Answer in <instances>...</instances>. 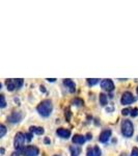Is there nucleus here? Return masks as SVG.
<instances>
[{"label": "nucleus", "mask_w": 138, "mask_h": 156, "mask_svg": "<svg viewBox=\"0 0 138 156\" xmlns=\"http://www.w3.org/2000/svg\"><path fill=\"white\" fill-rule=\"evenodd\" d=\"M4 107H6L5 97L3 95H0V108H4Z\"/></svg>", "instance_id": "6ab92c4d"}, {"label": "nucleus", "mask_w": 138, "mask_h": 156, "mask_svg": "<svg viewBox=\"0 0 138 156\" xmlns=\"http://www.w3.org/2000/svg\"><path fill=\"white\" fill-rule=\"evenodd\" d=\"M0 89H1V83H0Z\"/></svg>", "instance_id": "473e14b6"}, {"label": "nucleus", "mask_w": 138, "mask_h": 156, "mask_svg": "<svg viewBox=\"0 0 138 156\" xmlns=\"http://www.w3.org/2000/svg\"><path fill=\"white\" fill-rule=\"evenodd\" d=\"M14 82H15V85H16V89H20V87H22V85H23L24 80L21 79V78H17V79H14Z\"/></svg>", "instance_id": "f3484780"}, {"label": "nucleus", "mask_w": 138, "mask_h": 156, "mask_svg": "<svg viewBox=\"0 0 138 156\" xmlns=\"http://www.w3.org/2000/svg\"><path fill=\"white\" fill-rule=\"evenodd\" d=\"M23 119V114L21 112H14L7 117V121L12 124H17Z\"/></svg>", "instance_id": "423d86ee"}, {"label": "nucleus", "mask_w": 138, "mask_h": 156, "mask_svg": "<svg viewBox=\"0 0 138 156\" xmlns=\"http://www.w3.org/2000/svg\"><path fill=\"white\" fill-rule=\"evenodd\" d=\"M56 133L58 136L62 138H69L71 136V131H70L69 129H64V128H58Z\"/></svg>", "instance_id": "9d476101"}, {"label": "nucleus", "mask_w": 138, "mask_h": 156, "mask_svg": "<svg viewBox=\"0 0 138 156\" xmlns=\"http://www.w3.org/2000/svg\"><path fill=\"white\" fill-rule=\"evenodd\" d=\"M67 121L70 120V109H69V108L67 109Z\"/></svg>", "instance_id": "a878e982"}, {"label": "nucleus", "mask_w": 138, "mask_h": 156, "mask_svg": "<svg viewBox=\"0 0 138 156\" xmlns=\"http://www.w3.org/2000/svg\"><path fill=\"white\" fill-rule=\"evenodd\" d=\"M64 84L66 85L67 89H69V90L71 93H74L75 90H76V84H75V82L73 81L72 79H69V78L64 79Z\"/></svg>", "instance_id": "9b49d317"}, {"label": "nucleus", "mask_w": 138, "mask_h": 156, "mask_svg": "<svg viewBox=\"0 0 138 156\" xmlns=\"http://www.w3.org/2000/svg\"><path fill=\"white\" fill-rule=\"evenodd\" d=\"M6 131H7V130H6V127L4 126L3 124H0V138L3 137L4 135L6 134Z\"/></svg>", "instance_id": "a211bd4d"}, {"label": "nucleus", "mask_w": 138, "mask_h": 156, "mask_svg": "<svg viewBox=\"0 0 138 156\" xmlns=\"http://www.w3.org/2000/svg\"><path fill=\"white\" fill-rule=\"evenodd\" d=\"M130 114H131V109H130V108H125V109L122 110V115H128Z\"/></svg>", "instance_id": "5701e85b"}, {"label": "nucleus", "mask_w": 138, "mask_h": 156, "mask_svg": "<svg viewBox=\"0 0 138 156\" xmlns=\"http://www.w3.org/2000/svg\"><path fill=\"white\" fill-rule=\"evenodd\" d=\"M111 134H112V132H111V130L110 129H105L104 131H102V133L100 134V142L103 143V144H106L107 142L109 140V138L111 137Z\"/></svg>", "instance_id": "6e6552de"}, {"label": "nucleus", "mask_w": 138, "mask_h": 156, "mask_svg": "<svg viewBox=\"0 0 138 156\" xmlns=\"http://www.w3.org/2000/svg\"><path fill=\"white\" fill-rule=\"evenodd\" d=\"M48 80H49V81H51V82H52V81H55L56 79H54V78H49Z\"/></svg>", "instance_id": "c756f323"}, {"label": "nucleus", "mask_w": 138, "mask_h": 156, "mask_svg": "<svg viewBox=\"0 0 138 156\" xmlns=\"http://www.w3.org/2000/svg\"><path fill=\"white\" fill-rule=\"evenodd\" d=\"M137 140H138V136H137Z\"/></svg>", "instance_id": "f704fd0d"}, {"label": "nucleus", "mask_w": 138, "mask_h": 156, "mask_svg": "<svg viewBox=\"0 0 138 156\" xmlns=\"http://www.w3.org/2000/svg\"><path fill=\"white\" fill-rule=\"evenodd\" d=\"M135 101V97L132 95L131 92H125L120 98V103L122 105H129Z\"/></svg>", "instance_id": "39448f33"}, {"label": "nucleus", "mask_w": 138, "mask_h": 156, "mask_svg": "<svg viewBox=\"0 0 138 156\" xmlns=\"http://www.w3.org/2000/svg\"><path fill=\"white\" fill-rule=\"evenodd\" d=\"M101 87L106 92H111L114 90V83L111 79H104L101 81Z\"/></svg>", "instance_id": "0eeeda50"}, {"label": "nucleus", "mask_w": 138, "mask_h": 156, "mask_svg": "<svg viewBox=\"0 0 138 156\" xmlns=\"http://www.w3.org/2000/svg\"><path fill=\"white\" fill-rule=\"evenodd\" d=\"M98 82H99V79H96V78H90V79H87V83H88V85H90V87L97 84Z\"/></svg>", "instance_id": "412c9836"}, {"label": "nucleus", "mask_w": 138, "mask_h": 156, "mask_svg": "<svg viewBox=\"0 0 138 156\" xmlns=\"http://www.w3.org/2000/svg\"><path fill=\"white\" fill-rule=\"evenodd\" d=\"M22 154L24 156H37L40 153V150L34 146H27L21 150Z\"/></svg>", "instance_id": "20e7f679"}, {"label": "nucleus", "mask_w": 138, "mask_h": 156, "mask_svg": "<svg viewBox=\"0 0 138 156\" xmlns=\"http://www.w3.org/2000/svg\"><path fill=\"white\" fill-rule=\"evenodd\" d=\"M136 92H137V95H138V87H137V89H136Z\"/></svg>", "instance_id": "2f4dec72"}, {"label": "nucleus", "mask_w": 138, "mask_h": 156, "mask_svg": "<svg viewBox=\"0 0 138 156\" xmlns=\"http://www.w3.org/2000/svg\"><path fill=\"white\" fill-rule=\"evenodd\" d=\"M100 103H101V105L103 106H105V105H107V103H108V98L105 94H100Z\"/></svg>", "instance_id": "dca6fc26"}, {"label": "nucleus", "mask_w": 138, "mask_h": 156, "mask_svg": "<svg viewBox=\"0 0 138 156\" xmlns=\"http://www.w3.org/2000/svg\"><path fill=\"white\" fill-rule=\"evenodd\" d=\"M11 156H19V154H18L17 152H15V153H12V154Z\"/></svg>", "instance_id": "c85d7f7f"}, {"label": "nucleus", "mask_w": 138, "mask_h": 156, "mask_svg": "<svg viewBox=\"0 0 138 156\" xmlns=\"http://www.w3.org/2000/svg\"><path fill=\"white\" fill-rule=\"evenodd\" d=\"M72 103L74 105H77V106H83V101H82L81 99H79V98H76V99H74Z\"/></svg>", "instance_id": "aec40b11"}, {"label": "nucleus", "mask_w": 138, "mask_h": 156, "mask_svg": "<svg viewBox=\"0 0 138 156\" xmlns=\"http://www.w3.org/2000/svg\"><path fill=\"white\" fill-rule=\"evenodd\" d=\"M44 143H45V144H50V140H49L48 137H46V138L44 140Z\"/></svg>", "instance_id": "bb28decb"}, {"label": "nucleus", "mask_w": 138, "mask_h": 156, "mask_svg": "<svg viewBox=\"0 0 138 156\" xmlns=\"http://www.w3.org/2000/svg\"><path fill=\"white\" fill-rule=\"evenodd\" d=\"M120 128H122V133L125 137H131L134 133V127H133V124L130 120L122 121Z\"/></svg>", "instance_id": "f03ea898"}, {"label": "nucleus", "mask_w": 138, "mask_h": 156, "mask_svg": "<svg viewBox=\"0 0 138 156\" xmlns=\"http://www.w3.org/2000/svg\"><path fill=\"white\" fill-rule=\"evenodd\" d=\"M101 149L98 146L95 147H89L86 150V156H101Z\"/></svg>", "instance_id": "1a4fd4ad"}, {"label": "nucleus", "mask_w": 138, "mask_h": 156, "mask_svg": "<svg viewBox=\"0 0 138 156\" xmlns=\"http://www.w3.org/2000/svg\"><path fill=\"white\" fill-rule=\"evenodd\" d=\"M119 156H129V155H128L127 153H122V155H119Z\"/></svg>", "instance_id": "7c9ffc66"}, {"label": "nucleus", "mask_w": 138, "mask_h": 156, "mask_svg": "<svg viewBox=\"0 0 138 156\" xmlns=\"http://www.w3.org/2000/svg\"><path fill=\"white\" fill-rule=\"evenodd\" d=\"M54 156H59V155H54Z\"/></svg>", "instance_id": "72a5a7b5"}, {"label": "nucleus", "mask_w": 138, "mask_h": 156, "mask_svg": "<svg viewBox=\"0 0 138 156\" xmlns=\"http://www.w3.org/2000/svg\"><path fill=\"white\" fill-rule=\"evenodd\" d=\"M29 132L36 133L37 135H42V134H44V128L37 127V126H31L29 128Z\"/></svg>", "instance_id": "4468645a"}, {"label": "nucleus", "mask_w": 138, "mask_h": 156, "mask_svg": "<svg viewBox=\"0 0 138 156\" xmlns=\"http://www.w3.org/2000/svg\"><path fill=\"white\" fill-rule=\"evenodd\" d=\"M131 156H138V148H133L132 152H131Z\"/></svg>", "instance_id": "393cba45"}, {"label": "nucleus", "mask_w": 138, "mask_h": 156, "mask_svg": "<svg viewBox=\"0 0 138 156\" xmlns=\"http://www.w3.org/2000/svg\"><path fill=\"white\" fill-rule=\"evenodd\" d=\"M130 115H131L133 118L137 117L138 115V108H133V109H131V114Z\"/></svg>", "instance_id": "4be33fe9"}, {"label": "nucleus", "mask_w": 138, "mask_h": 156, "mask_svg": "<svg viewBox=\"0 0 138 156\" xmlns=\"http://www.w3.org/2000/svg\"><path fill=\"white\" fill-rule=\"evenodd\" d=\"M36 110L42 117L47 118L51 115L52 110H53V104H52L51 100H44L36 106Z\"/></svg>", "instance_id": "f257e3e1"}, {"label": "nucleus", "mask_w": 138, "mask_h": 156, "mask_svg": "<svg viewBox=\"0 0 138 156\" xmlns=\"http://www.w3.org/2000/svg\"><path fill=\"white\" fill-rule=\"evenodd\" d=\"M25 140H27V142H30V140H32V133L31 132H28L25 134Z\"/></svg>", "instance_id": "b1692460"}, {"label": "nucleus", "mask_w": 138, "mask_h": 156, "mask_svg": "<svg viewBox=\"0 0 138 156\" xmlns=\"http://www.w3.org/2000/svg\"><path fill=\"white\" fill-rule=\"evenodd\" d=\"M86 136H87V137H86L87 140H90V138H91V134H90V133H89V134H87Z\"/></svg>", "instance_id": "cd10ccee"}, {"label": "nucleus", "mask_w": 138, "mask_h": 156, "mask_svg": "<svg viewBox=\"0 0 138 156\" xmlns=\"http://www.w3.org/2000/svg\"><path fill=\"white\" fill-rule=\"evenodd\" d=\"M70 151H71V156H79L81 153V147L80 146H71Z\"/></svg>", "instance_id": "ddd939ff"}, {"label": "nucleus", "mask_w": 138, "mask_h": 156, "mask_svg": "<svg viewBox=\"0 0 138 156\" xmlns=\"http://www.w3.org/2000/svg\"><path fill=\"white\" fill-rule=\"evenodd\" d=\"M25 134L22 132H18L15 136L14 140V146H15V149L21 151L23 149V146H24V142H25Z\"/></svg>", "instance_id": "7ed1b4c3"}, {"label": "nucleus", "mask_w": 138, "mask_h": 156, "mask_svg": "<svg viewBox=\"0 0 138 156\" xmlns=\"http://www.w3.org/2000/svg\"><path fill=\"white\" fill-rule=\"evenodd\" d=\"M73 143L76 145H83L85 143V137L81 134H75L72 138Z\"/></svg>", "instance_id": "f8f14e48"}, {"label": "nucleus", "mask_w": 138, "mask_h": 156, "mask_svg": "<svg viewBox=\"0 0 138 156\" xmlns=\"http://www.w3.org/2000/svg\"><path fill=\"white\" fill-rule=\"evenodd\" d=\"M5 85H6L7 90H9V92H12V90H16V85H15L14 79H6L5 80Z\"/></svg>", "instance_id": "2eb2a0df"}]
</instances>
